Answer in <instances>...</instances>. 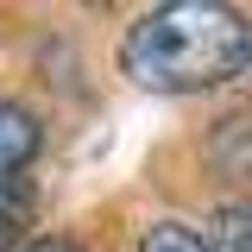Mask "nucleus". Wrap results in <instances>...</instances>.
<instances>
[{
	"label": "nucleus",
	"instance_id": "nucleus-6",
	"mask_svg": "<svg viewBox=\"0 0 252 252\" xmlns=\"http://www.w3.org/2000/svg\"><path fill=\"white\" fill-rule=\"evenodd\" d=\"M19 252H82L76 240H32V246H19Z\"/></svg>",
	"mask_w": 252,
	"mask_h": 252
},
{
	"label": "nucleus",
	"instance_id": "nucleus-2",
	"mask_svg": "<svg viewBox=\"0 0 252 252\" xmlns=\"http://www.w3.org/2000/svg\"><path fill=\"white\" fill-rule=\"evenodd\" d=\"M38 139H44L38 132V114L0 94V183H19V170L38 158Z\"/></svg>",
	"mask_w": 252,
	"mask_h": 252
},
{
	"label": "nucleus",
	"instance_id": "nucleus-1",
	"mask_svg": "<svg viewBox=\"0 0 252 252\" xmlns=\"http://www.w3.org/2000/svg\"><path fill=\"white\" fill-rule=\"evenodd\" d=\"M120 69L139 89L195 94L252 69V19L220 0H170L139 13L120 38Z\"/></svg>",
	"mask_w": 252,
	"mask_h": 252
},
{
	"label": "nucleus",
	"instance_id": "nucleus-4",
	"mask_svg": "<svg viewBox=\"0 0 252 252\" xmlns=\"http://www.w3.org/2000/svg\"><path fill=\"white\" fill-rule=\"evenodd\" d=\"M139 252H220V246L202 240V233H189V227H177V220H158L152 233L139 240Z\"/></svg>",
	"mask_w": 252,
	"mask_h": 252
},
{
	"label": "nucleus",
	"instance_id": "nucleus-5",
	"mask_svg": "<svg viewBox=\"0 0 252 252\" xmlns=\"http://www.w3.org/2000/svg\"><path fill=\"white\" fill-rule=\"evenodd\" d=\"M215 246L220 252H252V202H233L215 215Z\"/></svg>",
	"mask_w": 252,
	"mask_h": 252
},
{
	"label": "nucleus",
	"instance_id": "nucleus-3",
	"mask_svg": "<svg viewBox=\"0 0 252 252\" xmlns=\"http://www.w3.org/2000/svg\"><path fill=\"white\" fill-rule=\"evenodd\" d=\"M32 227V189L26 183H0V252H19Z\"/></svg>",
	"mask_w": 252,
	"mask_h": 252
}]
</instances>
